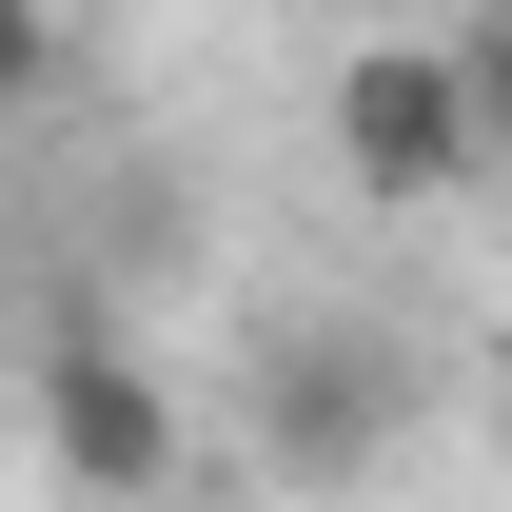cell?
<instances>
[{"mask_svg":"<svg viewBox=\"0 0 512 512\" xmlns=\"http://www.w3.org/2000/svg\"><path fill=\"white\" fill-rule=\"evenodd\" d=\"M335 178L375 197V217L453 197L473 178V60H453V40H355V60H335Z\"/></svg>","mask_w":512,"mask_h":512,"instance_id":"cell-3","label":"cell"},{"mask_svg":"<svg viewBox=\"0 0 512 512\" xmlns=\"http://www.w3.org/2000/svg\"><path fill=\"white\" fill-rule=\"evenodd\" d=\"M40 79H60V0H0V119H20Z\"/></svg>","mask_w":512,"mask_h":512,"instance_id":"cell-5","label":"cell"},{"mask_svg":"<svg viewBox=\"0 0 512 512\" xmlns=\"http://www.w3.org/2000/svg\"><path fill=\"white\" fill-rule=\"evenodd\" d=\"M453 60H473V178H512V20H493V40H453Z\"/></svg>","mask_w":512,"mask_h":512,"instance_id":"cell-4","label":"cell"},{"mask_svg":"<svg viewBox=\"0 0 512 512\" xmlns=\"http://www.w3.org/2000/svg\"><path fill=\"white\" fill-rule=\"evenodd\" d=\"M178 453H197V414H178L158 355H119V335H60V355H40V473H60V493L178 512Z\"/></svg>","mask_w":512,"mask_h":512,"instance_id":"cell-2","label":"cell"},{"mask_svg":"<svg viewBox=\"0 0 512 512\" xmlns=\"http://www.w3.org/2000/svg\"><path fill=\"white\" fill-rule=\"evenodd\" d=\"M394 453H414V355H394L375 316L256 335V473H276V493H355Z\"/></svg>","mask_w":512,"mask_h":512,"instance_id":"cell-1","label":"cell"}]
</instances>
